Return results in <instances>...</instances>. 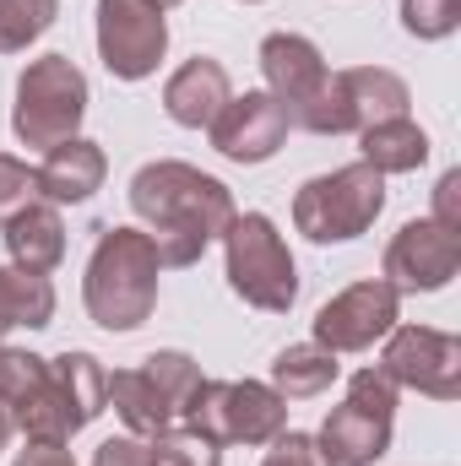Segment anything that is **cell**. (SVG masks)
Listing matches in <instances>:
<instances>
[{
    "label": "cell",
    "mask_w": 461,
    "mask_h": 466,
    "mask_svg": "<svg viewBox=\"0 0 461 466\" xmlns=\"http://www.w3.org/2000/svg\"><path fill=\"white\" fill-rule=\"evenodd\" d=\"M207 130H212V147L229 163H266L288 141L293 119H288V109L271 93H244V98H229L223 115L212 119Z\"/></svg>",
    "instance_id": "cell-14"
},
{
    "label": "cell",
    "mask_w": 461,
    "mask_h": 466,
    "mask_svg": "<svg viewBox=\"0 0 461 466\" xmlns=\"http://www.w3.org/2000/svg\"><path fill=\"white\" fill-rule=\"evenodd\" d=\"M87 115V76L77 71L71 55H44L16 76V104L11 130L22 147H60L77 136Z\"/></svg>",
    "instance_id": "cell-3"
},
{
    "label": "cell",
    "mask_w": 461,
    "mask_h": 466,
    "mask_svg": "<svg viewBox=\"0 0 461 466\" xmlns=\"http://www.w3.org/2000/svg\"><path fill=\"white\" fill-rule=\"evenodd\" d=\"M147 451H152V466H223V445H212L190 423H174V429L152 434Z\"/></svg>",
    "instance_id": "cell-25"
},
{
    "label": "cell",
    "mask_w": 461,
    "mask_h": 466,
    "mask_svg": "<svg viewBox=\"0 0 461 466\" xmlns=\"http://www.w3.org/2000/svg\"><path fill=\"white\" fill-rule=\"evenodd\" d=\"M396 304H402V293H396L391 282H380V277L353 282V288H343L332 304H321V315H315V342L326 352L374 348V342L396 326Z\"/></svg>",
    "instance_id": "cell-12"
},
{
    "label": "cell",
    "mask_w": 461,
    "mask_h": 466,
    "mask_svg": "<svg viewBox=\"0 0 461 466\" xmlns=\"http://www.w3.org/2000/svg\"><path fill=\"white\" fill-rule=\"evenodd\" d=\"M233 98L229 87V71L212 60V55H196V60H185L174 76H169V87H163V109L174 125H185V130H201V125H212V119L223 115V104Z\"/></svg>",
    "instance_id": "cell-16"
},
{
    "label": "cell",
    "mask_w": 461,
    "mask_h": 466,
    "mask_svg": "<svg viewBox=\"0 0 461 466\" xmlns=\"http://www.w3.org/2000/svg\"><path fill=\"white\" fill-rule=\"evenodd\" d=\"M358 147H364V163L374 174H413L424 157H429V136L413 125V119H380L369 130H358Z\"/></svg>",
    "instance_id": "cell-22"
},
{
    "label": "cell",
    "mask_w": 461,
    "mask_h": 466,
    "mask_svg": "<svg viewBox=\"0 0 461 466\" xmlns=\"http://www.w3.org/2000/svg\"><path fill=\"white\" fill-rule=\"evenodd\" d=\"M343 374L337 352H326L321 342H299V348H282L271 363V390L282 401H310L321 390H332V380Z\"/></svg>",
    "instance_id": "cell-20"
},
{
    "label": "cell",
    "mask_w": 461,
    "mask_h": 466,
    "mask_svg": "<svg viewBox=\"0 0 461 466\" xmlns=\"http://www.w3.org/2000/svg\"><path fill=\"white\" fill-rule=\"evenodd\" d=\"M391 423H396V385L380 369H358L347 380V401L332 407L315 445L332 466H374L391 451Z\"/></svg>",
    "instance_id": "cell-7"
},
{
    "label": "cell",
    "mask_w": 461,
    "mask_h": 466,
    "mask_svg": "<svg viewBox=\"0 0 461 466\" xmlns=\"http://www.w3.org/2000/svg\"><path fill=\"white\" fill-rule=\"evenodd\" d=\"M33 201H38V168H27L22 157L0 152V228H5L22 207H33Z\"/></svg>",
    "instance_id": "cell-28"
},
{
    "label": "cell",
    "mask_w": 461,
    "mask_h": 466,
    "mask_svg": "<svg viewBox=\"0 0 461 466\" xmlns=\"http://www.w3.org/2000/svg\"><path fill=\"white\" fill-rule=\"evenodd\" d=\"M55 16H60V0H0V55H16L33 38H44Z\"/></svg>",
    "instance_id": "cell-24"
},
{
    "label": "cell",
    "mask_w": 461,
    "mask_h": 466,
    "mask_svg": "<svg viewBox=\"0 0 461 466\" xmlns=\"http://www.w3.org/2000/svg\"><path fill=\"white\" fill-rule=\"evenodd\" d=\"M179 423L212 445H271L288 429V401L261 380H201Z\"/></svg>",
    "instance_id": "cell-5"
},
{
    "label": "cell",
    "mask_w": 461,
    "mask_h": 466,
    "mask_svg": "<svg viewBox=\"0 0 461 466\" xmlns=\"http://www.w3.org/2000/svg\"><path fill=\"white\" fill-rule=\"evenodd\" d=\"M244 5H255V0H244Z\"/></svg>",
    "instance_id": "cell-35"
},
{
    "label": "cell",
    "mask_w": 461,
    "mask_h": 466,
    "mask_svg": "<svg viewBox=\"0 0 461 466\" xmlns=\"http://www.w3.org/2000/svg\"><path fill=\"white\" fill-rule=\"evenodd\" d=\"M0 401L11 407V423L33 445H66L77 434L71 407L60 396V380H55L49 358H38V352L0 348Z\"/></svg>",
    "instance_id": "cell-9"
},
{
    "label": "cell",
    "mask_w": 461,
    "mask_h": 466,
    "mask_svg": "<svg viewBox=\"0 0 461 466\" xmlns=\"http://www.w3.org/2000/svg\"><path fill=\"white\" fill-rule=\"evenodd\" d=\"M169 49V16L152 0H98V55L119 82H141L158 71Z\"/></svg>",
    "instance_id": "cell-11"
},
{
    "label": "cell",
    "mask_w": 461,
    "mask_h": 466,
    "mask_svg": "<svg viewBox=\"0 0 461 466\" xmlns=\"http://www.w3.org/2000/svg\"><path fill=\"white\" fill-rule=\"evenodd\" d=\"M261 71H266V93L288 109V119H299V109L315 104V93L326 87V60L304 33H271L261 44Z\"/></svg>",
    "instance_id": "cell-15"
},
{
    "label": "cell",
    "mask_w": 461,
    "mask_h": 466,
    "mask_svg": "<svg viewBox=\"0 0 461 466\" xmlns=\"http://www.w3.org/2000/svg\"><path fill=\"white\" fill-rule=\"evenodd\" d=\"M93 466H152V451H147V440L119 434V440H104L93 451Z\"/></svg>",
    "instance_id": "cell-30"
},
{
    "label": "cell",
    "mask_w": 461,
    "mask_h": 466,
    "mask_svg": "<svg viewBox=\"0 0 461 466\" xmlns=\"http://www.w3.org/2000/svg\"><path fill=\"white\" fill-rule=\"evenodd\" d=\"M261 466H332V461L321 456V445H315L310 434H288V429H282V434L271 440V451H266Z\"/></svg>",
    "instance_id": "cell-29"
},
{
    "label": "cell",
    "mask_w": 461,
    "mask_h": 466,
    "mask_svg": "<svg viewBox=\"0 0 461 466\" xmlns=\"http://www.w3.org/2000/svg\"><path fill=\"white\" fill-rule=\"evenodd\" d=\"M141 369L158 380V390H163V396L174 401V412L185 418V407H190V396H196V385H201V363H196L190 352H152Z\"/></svg>",
    "instance_id": "cell-26"
},
{
    "label": "cell",
    "mask_w": 461,
    "mask_h": 466,
    "mask_svg": "<svg viewBox=\"0 0 461 466\" xmlns=\"http://www.w3.org/2000/svg\"><path fill=\"white\" fill-rule=\"evenodd\" d=\"M152 5H163V11H169V5H179V0H152Z\"/></svg>",
    "instance_id": "cell-34"
},
{
    "label": "cell",
    "mask_w": 461,
    "mask_h": 466,
    "mask_svg": "<svg viewBox=\"0 0 461 466\" xmlns=\"http://www.w3.org/2000/svg\"><path fill=\"white\" fill-rule=\"evenodd\" d=\"M104 396L115 401V412L125 418V429H130L136 440H152V434H163V429L179 423L174 401L158 390V380H152L147 369H115V374L104 380Z\"/></svg>",
    "instance_id": "cell-19"
},
{
    "label": "cell",
    "mask_w": 461,
    "mask_h": 466,
    "mask_svg": "<svg viewBox=\"0 0 461 466\" xmlns=\"http://www.w3.org/2000/svg\"><path fill=\"white\" fill-rule=\"evenodd\" d=\"M223 255H229V288L266 315H288L299 299V266L282 244V233L271 228V218L244 212L223 233Z\"/></svg>",
    "instance_id": "cell-4"
},
{
    "label": "cell",
    "mask_w": 461,
    "mask_h": 466,
    "mask_svg": "<svg viewBox=\"0 0 461 466\" xmlns=\"http://www.w3.org/2000/svg\"><path fill=\"white\" fill-rule=\"evenodd\" d=\"M380 374L391 385L418 390V396L456 401L461 396V342L451 331H435V326H391L385 331V352H380Z\"/></svg>",
    "instance_id": "cell-10"
},
{
    "label": "cell",
    "mask_w": 461,
    "mask_h": 466,
    "mask_svg": "<svg viewBox=\"0 0 461 466\" xmlns=\"http://www.w3.org/2000/svg\"><path fill=\"white\" fill-rule=\"evenodd\" d=\"M380 207H385V174H374L369 163H347V168L310 179L293 196V223L315 244H343L369 228Z\"/></svg>",
    "instance_id": "cell-6"
},
{
    "label": "cell",
    "mask_w": 461,
    "mask_h": 466,
    "mask_svg": "<svg viewBox=\"0 0 461 466\" xmlns=\"http://www.w3.org/2000/svg\"><path fill=\"white\" fill-rule=\"evenodd\" d=\"M11 466H77V461H71V451H66V445H27Z\"/></svg>",
    "instance_id": "cell-32"
},
{
    "label": "cell",
    "mask_w": 461,
    "mask_h": 466,
    "mask_svg": "<svg viewBox=\"0 0 461 466\" xmlns=\"http://www.w3.org/2000/svg\"><path fill=\"white\" fill-rule=\"evenodd\" d=\"M104 168H109L104 147L71 136V141L49 147V157L38 163V201H49V207H77V201H87V196L104 185Z\"/></svg>",
    "instance_id": "cell-17"
},
{
    "label": "cell",
    "mask_w": 461,
    "mask_h": 466,
    "mask_svg": "<svg viewBox=\"0 0 461 466\" xmlns=\"http://www.w3.org/2000/svg\"><path fill=\"white\" fill-rule=\"evenodd\" d=\"M435 223L451 228V233H461V174L456 168L435 185Z\"/></svg>",
    "instance_id": "cell-31"
},
{
    "label": "cell",
    "mask_w": 461,
    "mask_h": 466,
    "mask_svg": "<svg viewBox=\"0 0 461 466\" xmlns=\"http://www.w3.org/2000/svg\"><path fill=\"white\" fill-rule=\"evenodd\" d=\"M407 82L385 66H353V71H332L326 87L315 93L310 109H299L293 125L315 130V136H347V130H369L380 119L407 115Z\"/></svg>",
    "instance_id": "cell-8"
},
{
    "label": "cell",
    "mask_w": 461,
    "mask_h": 466,
    "mask_svg": "<svg viewBox=\"0 0 461 466\" xmlns=\"http://www.w3.org/2000/svg\"><path fill=\"white\" fill-rule=\"evenodd\" d=\"M11 429H16V423H11V407L0 401V451H5V440H11Z\"/></svg>",
    "instance_id": "cell-33"
},
{
    "label": "cell",
    "mask_w": 461,
    "mask_h": 466,
    "mask_svg": "<svg viewBox=\"0 0 461 466\" xmlns=\"http://www.w3.org/2000/svg\"><path fill=\"white\" fill-rule=\"evenodd\" d=\"M158 277H163L158 244L141 228H98L93 260H87V282H82L93 326L136 331L158 309Z\"/></svg>",
    "instance_id": "cell-2"
},
{
    "label": "cell",
    "mask_w": 461,
    "mask_h": 466,
    "mask_svg": "<svg viewBox=\"0 0 461 466\" xmlns=\"http://www.w3.org/2000/svg\"><path fill=\"white\" fill-rule=\"evenodd\" d=\"M55 320V288L49 277L38 271H22V266H0V337L27 326V331H44Z\"/></svg>",
    "instance_id": "cell-21"
},
{
    "label": "cell",
    "mask_w": 461,
    "mask_h": 466,
    "mask_svg": "<svg viewBox=\"0 0 461 466\" xmlns=\"http://www.w3.org/2000/svg\"><path fill=\"white\" fill-rule=\"evenodd\" d=\"M49 369H55V380H60V396H66V407H71V423L77 429H87L98 412H104V363L93 358V352H60V358H49Z\"/></svg>",
    "instance_id": "cell-23"
},
{
    "label": "cell",
    "mask_w": 461,
    "mask_h": 466,
    "mask_svg": "<svg viewBox=\"0 0 461 466\" xmlns=\"http://www.w3.org/2000/svg\"><path fill=\"white\" fill-rule=\"evenodd\" d=\"M461 271V233L418 218L385 244V282L396 293H440Z\"/></svg>",
    "instance_id": "cell-13"
},
{
    "label": "cell",
    "mask_w": 461,
    "mask_h": 466,
    "mask_svg": "<svg viewBox=\"0 0 461 466\" xmlns=\"http://www.w3.org/2000/svg\"><path fill=\"white\" fill-rule=\"evenodd\" d=\"M130 212L147 223V238L158 244L163 266H196L212 238H223L233 212V196L223 179L190 168V163H147L130 179Z\"/></svg>",
    "instance_id": "cell-1"
},
{
    "label": "cell",
    "mask_w": 461,
    "mask_h": 466,
    "mask_svg": "<svg viewBox=\"0 0 461 466\" xmlns=\"http://www.w3.org/2000/svg\"><path fill=\"white\" fill-rule=\"evenodd\" d=\"M5 249H11V266L49 277V271L66 260V223H60V212H55L49 201L22 207V212L5 223Z\"/></svg>",
    "instance_id": "cell-18"
},
{
    "label": "cell",
    "mask_w": 461,
    "mask_h": 466,
    "mask_svg": "<svg viewBox=\"0 0 461 466\" xmlns=\"http://www.w3.org/2000/svg\"><path fill=\"white\" fill-rule=\"evenodd\" d=\"M461 22V0H402V27L413 38H451Z\"/></svg>",
    "instance_id": "cell-27"
}]
</instances>
